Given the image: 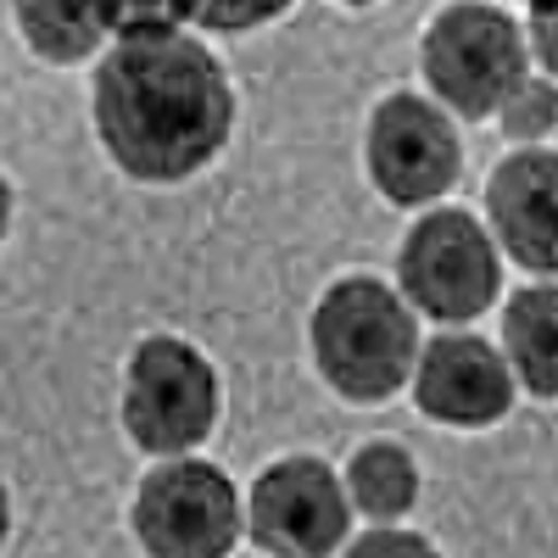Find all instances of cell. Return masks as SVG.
Returning <instances> with one entry per match:
<instances>
[{
	"label": "cell",
	"mask_w": 558,
	"mask_h": 558,
	"mask_svg": "<svg viewBox=\"0 0 558 558\" xmlns=\"http://www.w3.org/2000/svg\"><path fill=\"white\" fill-rule=\"evenodd\" d=\"M89 101L112 168L140 184L196 179L235 134V84L191 34L118 39L96 68Z\"/></svg>",
	"instance_id": "obj_1"
},
{
	"label": "cell",
	"mask_w": 558,
	"mask_h": 558,
	"mask_svg": "<svg viewBox=\"0 0 558 558\" xmlns=\"http://www.w3.org/2000/svg\"><path fill=\"white\" fill-rule=\"evenodd\" d=\"M418 357L413 307L375 274L336 279L313 307V363L347 402H386L408 386Z\"/></svg>",
	"instance_id": "obj_2"
},
{
	"label": "cell",
	"mask_w": 558,
	"mask_h": 558,
	"mask_svg": "<svg viewBox=\"0 0 558 558\" xmlns=\"http://www.w3.org/2000/svg\"><path fill=\"white\" fill-rule=\"evenodd\" d=\"M223 408L213 357L184 336H146L123 368V430L151 458L196 452Z\"/></svg>",
	"instance_id": "obj_3"
},
{
	"label": "cell",
	"mask_w": 558,
	"mask_h": 558,
	"mask_svg": "<svg viewBox=\"0 0 558 558\" xmlns=\"http://www.w3.org/2000/svg\"><path fill=\"white\" fill-rule=\"evenodd\" d=\"M418 68H425L436 101L458 118H497V107L531 78L525 28L497 7H447L425 39H418Z\"/></svg>",
	"instance_id": "obj_4"
},
{
	"label": "cell",
	"mask_w": 558,
	"mask_h": 558,
	"mask_svg": "<svg viewBox=\"0 0 558 558\" xmlns=\"http://www.w3.org/2000/svg\"><path fill=\"white\" fill-rule=\"evenodd\" d=\"M397 296L436 324H470L502 291V257L475 213L436 207L425 213L397 252Z\"/></svg>",
	"instance_id": "obj_5"
},
{
	"label": "cell",
	"mask_w": 558,
	"mask_h": 558,
	"mask_svg": "<svg viewBox=\"0 0 558 558\" xmlns=\"http://www.w3.org/2000/svg\"><path fill=\"white\" fill-rule=\"evenodd\" d=\"M241 525V492L207 458H162L134 492V536L146 558H229Z\"/></svg>",
	"instance_id": "obj_6"
},
{
	"label": "cell",
	"mask_w": 558,
	"mask_h": 558,
	"mask_svg": "<svg viewBox=\"0 0 558 558\" xmlns=\"http://www.w3.org/2000/svg\"><path fill=\"white\" fill-rule=\"evenodd\" d=\"M246 525L274 558H330L352 531V502L324 458H279L257 475Z\"/></svg>",
	"instance_id": "obj_7"
},
{
	"label": "cell",
	"mask_w": 558,
	"mask_h": 558,
	"mask_svg": "<svg viewBox=\"0 0 558 558\" xmlns=\"http://www.w3.org/2000/svg\"><path fill=\"white\" fill-rule=\"evenodd\" d=\"M363 157H368V179L391 207H425L441 191L458 184L463 168V146H458V129L452 118L425 101V96H386L368 118V140H363Z\"/></svg>",
	"instance_id": "obj_8"
},
{
	"label": "cell",
	"mask_w": 558,
	"mask_h": 558,
	"mask_svg": "<svg viewBox=\"0 0 558 558\" xmlns=\"http://www.w3.org/2000/svg\"><path fill=\"white\" fill-rule=\"evenodd\" d=\"M413 402L425 418L436 425H452V430H486L497 418H508L514 408V375H508V363L492 341L481 336H436L430 347H418L413 357Z\"/></svg>",
	"instance_id": "obj_9"
},
{
	"label": "cell",
	"mask_w": 558,
	"mask_h": 558,
	"mask_svg": "<svg viewBox=\"0 0 558 558\" xmlns=\"http://www.w3.org/2000/svg\"><path fill=\"white\" fill-rule=\"evenodd\" d=\"M486 235H497L492 246L547 279L558 268V157L547 146L502 157L486 184Z\"/></svg>",
	"instance_id": "obj_10"
},
{
	"label": "cell",
	"mask_w": 558,
	"mask_h": 558,
	"mask_svg": "<svg viewBox=\"0 0 558 558\" xmlns=\"http://www.w3.org/2000/svg\"><path fill=\"white\" fill-rule=\"evenodd\" d=\"M502 363L514 386H525L531 397H553L558 391V291L547 286H525L502 313Z\"/></svg>",
	"instance_id": "obj_11"
},
{
	"label": "cell",
	"mask_w": 558,
	"mask_h": 558,
	"mask_svg": "<svg viewBox=\"0 0 558 558\" xmlns=\"http://www.w3.org/2000/svg\"><path fill=\"white\" fill-rule=\"evenodd\" d=\"M341 486H347L352 514L375 520V525H397L418 502V463L402 441H363L347 463Z\"/></svg>",
	"instance_id": "obj_12"
},
{
	"label": "cell",
	"mask_w": 558,
	"mask_h": 558,
	"mask_svg": "<svg viewBox=\"0 0 558 558\" xmlns=\"http://www.w3.org/2000/svg\"><path fill=\"white\" fill-rule=\"evenodd\" d=\"M12 12L28 51L45 57L51 68H73L84 57H96L107 39L101 0H12Z\"/></svg>",
	"instance_id": "obj_13"
},
{
	"label": "cell",
	"mask_w": 558,
	"mask_h": 558,
	"mask_svg": "<svg viewBox=\"0 0 558 558\" xmlns=\"http://www.w3.org/2000/svg\"><path fill=\"white\" fill-rule=\"evenodd\" d=\"M101 12L118 39H162L196 17V0H101Z\"/></svg>",
	"instance_id": "obj_14"
},
{
	"label": "cell",
	"mask_w": 558,
	"mask_h": 558,
	"mask_svg": "<svg viewBox=\"0 0 558 558\" xmlns=\"http://www.w3.org/2000/svg\"><path fill=\"white\" fill-rule=\"evenodd\" d=\"M497 118H502L508 140L542 146V140L553 134V123H558V89H553V78H547V73H542V78H525L514 96L497 107Z\"/></svg>",
	"instance_id": "obj_15"
},
{
	"label": "cell",
	"mask_w": 558,
	"mask_h": 558,
	"mask_svg": "<svg viewBox=\"0 0 558 558\" xmlns=\"http://www.w3.org/2000/svg\"><path fill=\"white\" fill-rule=\"evenodd\" d=\"M286 12H291V0H196V23H207L218 34H246Z\"/></svg>",
	"instance_id": "obj_16"
},
{
	"label": "cell",
	"mask_w": 558,
	"mask_h": 558,
	"mask_svg": "<svg viewBox=\"0 0 558 558\" xmlns=\"http://www.w3.org/2000/svg\"><path fill=\"white\" fill-rule=\"evenodd\" d=\"M347 558H441L418 531H402V525H375V531H363Z\"/></svg>",
	"instance_id": "obj_17"
},
{
	"label": "cell",
	"mask_w": 558,
	"mask_h": 558,
	"mask_svg": "<svg viewBox=\"0 0 558 558\" xmlns=\"http://www.w3.org/2000/svg\"><path fill=\"white\" fill-rule=\"evenodd\" d=\"M525 57H536L542 73H553V12H536V39H525Z\"/></svg>",
	"instance_id": "obj_18"
},
{
	"label": "cell",
	"mask_w": 558,
	"mask_h": 558,
	"mask_svg": "<svg viewBox=\"0 0 558 558\" xmlns=\"http://www.w3.org/2000/svg\"><path fill=\"white\" fill-rule=\"evenodd\" d=\"M7 229H12V184L0 173V241H7Z\"/></svg>",
	"instance_id": "obj_19"
},
{
	"label": "cell",
	"mask_w": 558,
	"mask_h": 558,
	"mask_svg": "<svg viewBox=\"0 0 558 558\" xmlns=\"http://www.w3.org/2000/svg\"><path fill=\"white\" fill-rule=\"evenodd\" d=\"M7 536H12V492L0 481V547H7Z\"/></svg>",
	"instance_id": "obj_20"
},
{
	"label": "cell",
	"mask_w": 558,
	"mask_h": 558,
	"mask_svg": "<svg viewBox=\"0 0 558 558\" xmlns=\"http://www.w3.org/2000/svg\"><path fill=\"white\" fill-rule=\"evenodd\" d=\"M525 7H531V12H553V0H525Z\"/></svg>",
	"instance_id": "obj_21"
},
{
	"label": "cell",
	"mask_w": 558,
	"mask_h": 558,
	"mask_svg": "<svg viewBox=\"0 0 558 558\" xmlns=\"http://www.w3.org/2000/svg\"><path fill=\"white\" fill-rule=\"evenodd\" d=\"M341 7H375V0H341Z\"/></svg>",
	"instance_id": "obj_22"
}]
</instances>
